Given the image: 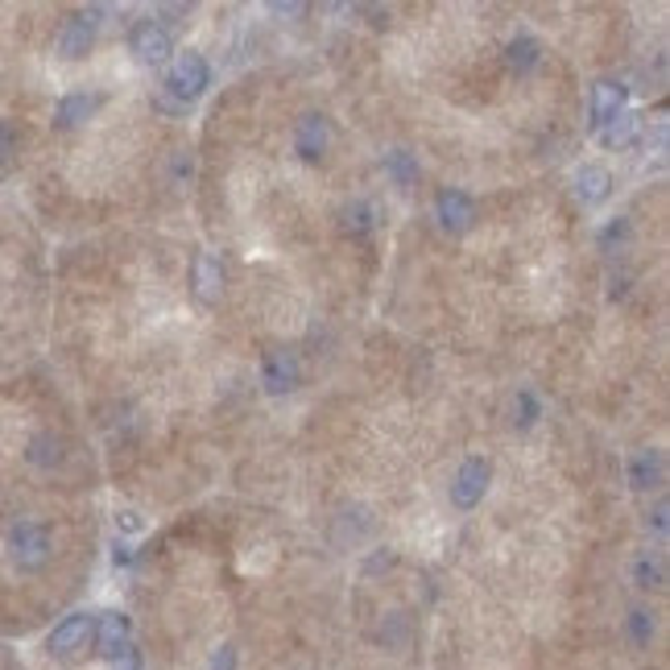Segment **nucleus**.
Wrapping results in <instances>:
<instances>
[{
    "mask_svg": "<svg viewBox=\"0 0 670 670\" xmlns=\"http://www.w3.org/2000/svg\"><path fill=\"white\" fill-rule=\"evenodd\" d=\"M435 215H439L443 232L463 236V232L476 228V199L460 187H443L439 195H435Z\"/></svg>",
    "mask_w": 670,
    "mask_h": 670,
    "instance_id": "obj_6",
    "label": "nucleus"
},
{
    "mask_svg": "<svg viewBox=\"0 0 670 670\" xmlns=\"http://www.w3.org/2000/svg\"><path fill=\"white\" fill-rule=\"evenodd\" d=\"M332 146V125H327V116L323 112H307L298 125H294V153L302 158V162H319L323 153Z\"/></svg>",
    "mask_w": 670,
    "mask_h": 670,
    "instance_id": "obj_9",
    "label": "nucleus"
},
{
    "mask_svg": "<svg viewBox=\"0 0 670 670\" xmlns=\"http://www.w3.org/2000/svg\"><path fill=\"white\" fill-rule=\"evenodd\" d=\"M505 63H509L513 75H530V71H538V66H543V42L530 38V34H518L513 42L505 46Z\"/></svg>",
    "mask_w": 670,
    "mask_h": 670,
    "instance_id": "obj_17",
    "label": "nucleus"
},
{
    "mask_svg": "<svg viewBox=\"0 0 670 670\" xmlns=\"http://www.w3.org/2000/svg\"><path fill=\"white\" fill-rule=\"evenodd\" d=\"M208 84H211L208 59H203L199 50H183V54L170 63L166 79H162V96L178 100L183 108H190L203 91H208Z\"/></svg>",
    "mask_w": 670,
    "mask_h": 670,
    "instance_id": "obj_2",
    "label": "nucleus"
},
{
    "mask_svg": "<svg viewBox=\"0 0 670 670\" xmlns=\"http://www.w3.org/2000/svg\"><path fill=\"white\" fill-rule=\"evenodd\" d=\"M667 513H670L667 501L654 505V518H649V525H654V534H658V538H667Z\"/></svg>",
    "mask_w": 670,
    "mask_h": 670,
    "instance_id": "obj_29",
    "label": "nucleus"
},
{
    "mask_svg": "<svg viewBox=\"0 0 670 670\" xmlns=\"http://www.w3.org/2000/svg\"><path fill=\"white\" fill-rule=\"evenodd\" d=\"M538 419H543V406L534 398V389H518V398H513V422H518L522 431H530Z\"/></svg>",
    "mask_w": 670,
    "mask_h": 670,
    "instance_id": "obj_23",
    "label": "nucleus"
},
{
    "mask_svg": "<svg viewBox=\"0 0 670 670\" xmlns=\"http://www.w3.org/2000/svg\"><path fill=\"white\" fill-rule=\"evenodd\" d=\"M100 9H87V13H75V17H66L63 29H59V54H63L66 63H75V59H84L87 50L96 46V34H100Z\"/></svg>",
    "mask_w": 670,
    "mask_h": 670,
    "instance_id": "obj_7",
    "label": "nucleus"
},
{
    "mask_svg": "<svg viewBox=\"0 0 670 670\" xmlns=\"http://www.w3.org/2000/svg\"><path fill=\"white\" fill-rule=\"evenodd\" d=\"M575 195H580L584 208H600L612 195V174L605 166H584L575 174Z\"/></svg>",
    "mask_w": 670,
    "mask_h": 670,
    "instance_id": "obj_16",
    "label": "nucleus"
},
{
    "mask_svg": "<svg viewBox=\"0 0 670 670\" xmlns=\"http://www.w3.org/2000/svg\"><path fill=\"white\" fill-rule=\"evenodd\" d=\"M273 13H277V17H298L302 4H273Z\"/></svg>",
    "mask_w": 670,
    "mask_h": 670,
    "instance_id": "obj_30",
    "label": "nucleus"
},
{
    "mask_svg": "<svg viewBox=\"0 0 670 670\" xmlns=\"http://www.w3.org/2000/svg\"><path fill=\"white\" fill-rule=\"evenodd\" d=\"M112 670H141V649L128 646L121 658H112Z\"/></svg>",
    "mask_w": 670,
    "mask_h": 670,
    "instance_id": "obj_27",
    "label": "nucleus"
},
{
    "mask_svg": "<svg viewBox=\"0 0 670 670\" xmlns=\"http://www.w3.org/2000/svg\"><path fill=\"white\" fill-rule=\"evenodd\" d=\"M25 460L34 463V468H59V463L66 460V443L59 439V435H50V431H42V435L29 439Z\"/></svg>",
    "mask_w": 670,
    "mask_h": 670,
    "instance_id": "obj_18",
    "label": "nucleus"
},
{
    "mask_svg": "<svg viewBox=\"0 0 670 670\" xmlns=\"http://www.w3.org/2000/svg\"><path fill=\"white\" fill-rule=\"evenodd\" d=\"M4 550H9V563L17 567V571L34 575V571H42L50 563L54 543H50L46 522H38V518H17V522L9 525V534H4Z\"/></svg>",
    "mask_w": 670,
    "mask_h": 670,
    "instance_id": "obj_1",
    "label": "nucleus"
},
{
    "mask_svg": "<svg viewBox=\"0 0 670 670\" xmlns=\"http://www.w3.org/2000/svg\"><path fill=\"white\" fill-rule=\"evenodd\" d=\"M654 633H658V617L649 612V608H629V617H625V637L633 642L637 649H646L649 642H654Z\"/></svg>",
    "mask_w": 670,
    "mask_h": 670,
    "instance_id": "obj_22",
    "label": "nucleus"
},
{
    "mask_svg": "<svg viewBox=\"0 0 670 670\" xmlns=\"http://www.w3.org/2000/svg\"><path fill=\"white\" fill-rule=\"evenodd\" d=\"M211 670H236V646H220L211 654Z\"/></svg>",
    "mask_w": 670,
    "mask_h": 670,
    "instance_id": "obj_26",
    "label": "nucleus"
},
{
    "mask_svg": "<svg viewBox=\"0 0 670 670\" xmlns=\"http://www.w3.org/2000/svg\"><path fill=\"white\" fill-rule=\"evenodd\" d=\"M381 170H385V178L394 183L398 190H410L414 183H419V158L410 153V149H385V158H381Z\"/></svg>",
    "mask_w": 670,
    "mask_h": 670,
    "instance_id": "obj_15",
    "label": "nucleus"
},
{
    "mask_svg": "<svg viewBox=\"0 0 670 670\" xmlns=\"http://www.w3.org/2000/svg\"><path fill=\"white\" fill-rule=\"evenodd\" d=\"M91 642H96V649L104 654L108 662L121 658V654L133 646V625H128L125 612H100V617H96V637H91Z\"/></svg>",
    "mask_w": 670,
    "mask_h": 670,
    "instance_id": "obj_10",
    "label": "nucleus"
},
{
    "mask_svg": "<svg viewBox=\"0 0 670 670\" xmlns=\"http://www.w3.org/2000/svg\"><path fill=\"white\" fill-rule=\"evenodd\" d=\"M662 481H667V456L658 447H642L629 460V488L649 493V488H662Z\"/></svg>",
    "mask_w": 670,
    "mask_h": 670,
    "instance_id": "obj_12",
    "label": "nucleus"
},
{
    "mask_svg": "<svg viewBox=\"0 0 670 670\" xmlns=\"http://www.w3.org/2000/svg\"><path fill=\"white\" fill-rule=\"evenodd\" d=\"M633 584L642 592H662L667 587V563L662 555H637L633 559Z\"/></svg>",
    "mask_w": 670,
    "mask_h": 670,
    "instance_id": "obj_21",
    "label": "nucleus"
},
{
    "mask_svg": "<svg viewBox=\"0 0 670 670\" xmlns=\"http://www.w3.org/2000/svg\"><path fill=\"white\" fill-rule=\"evenodd\" d=\"M96 108H100V96H91V91H71V96H63L59 108H54V125L79 128L84 121L96 116Z\"/></svg>",
    "mask_w": 670,
    "mask_h": 670,
    "instance_id": "obj_14",
    "label": "nucleus"
},
{
    "mask_svg": "<svg viewBox=\"0 0 670 670\" xmlns=\"http://www.w3.org/2000/svg\"><path fill=\"white\" fill-rule=\"evenodd\" d=\"M128 50H133V59L146 66H162L174 54V34H170V25L162 17H146V22L133 25V34H128Z\"/></svg>",
    "mask_w": 670,
    "mask_h": 670,
    "instance_id": "obj_3",
    "label": "nucleus"
},
{
    "mask_svg": "<svg viewBox=\"0 0 670 670\" xmlns=\"http://www.w3.org/2000/svg\"><path fill=\"white\" fill-rule=\"evenodd\" d=\"M642 133V116L637 112H621L612 125H605L600 128V146H608V149H625V146H633V137Z\"/></svg>",
    "mask_w": 670,
    "mask_h": 670,
    "instance_id": "obj_20",
    "label": "nucleus"
},
{
    "mask_svg": "<svg viewBox=\"0 0 670 670\" xmlns=\"http://www.w3.org/2000/svg\"><path fill=\"white\" fill-rule=\"evenodd\" d=\"M625 236H629V220H617V224H608V228L600 232V245H605V249H612V245H621Z\"/></svg>",
    "mask_w": 670,
    "mask_h": 670,
    "instance_id": "obj_25",
    "label": "nucleus"
},
{
    "mask_svg": "<svg viewBox=\"0 0 670 670\" xmlns=\"http://www.w3.org/2000/svg\"><path fill=\"white\" fill-rule=\"evenodd\" d=\"M488 481H493V468L488 460H463L456 481H451V505L456 509H476L488 493Z\"/></svg>",
    "mask_w": 670,
    "mask_h": 670,
    "instance_id": "obj_8",
    "label": "nucleus"
},
{
    "mask_svg": "<svg viewBox=\"0 0 670 670\" xmlns=\"http://www.w3.org/2000/svg\"><path fill=\"white\" fill-rule=\"evenodd\" d=\"M298 381H302V364H298V357H294L290 348H273V352H265V360H261V385H265L270 398L294 394Z\"/></svg>",
    "mask_w": 670,
    "mask_h": 670,
    "instance_id": "obj_4",
    "label": "nucleus"
},
{
    "mask_svg": "<svg viewBox=\"0 0 670 670\" xmlns=\"http://www.w3.org/2000/svg\"><path fill=\"white\" fill-rule=\"evenodd\" d=\"M116 525H121L125 534H137L146 522H141V513H137V509H121V513H116Z\"/></svg>",
    "mask_w": 670,
    "mask_h": 670,
    "instance_id": "obj_28",
    "label": "nucleus"
},
{
    "mask_svg": "<svg viewBox=\"0 0 670 670\" xmlns=\"http://www.w3.org/2000/svg\"><path fill=\"white\" fill-rule=\"evenodd\" d=\"M91 637H96V617H91V612H71V617H63V621L54 625V633L46 637V649H50L54 658H75L79 649H87Z\"/></svg>",
    "mask_w": 670,
    "mask_h": 670,
    "instance_id": "obj_5",
    "label": "nucleus"
},
{
    "mask_svg": "<svg viewBox=\"0 0 670 670\" xmlns=\"http://www.w3.org/2000/svg\"><path fill=\"white\" fill-rule=\"evenodd\" d=\"M13 153H17V137H13V128L0 121V174L9 170V162H13Z\"/></svg>",
    "mask_w": 670,
    "mask_h": 670,
    "instance_id": "obj_24",
    "label": "nucleus"
},
{
    "mask_svg": "<svg viewBox=\"0 0 670 670\" xmlns=\"http://www.w3.org/2000/svg\"><path fill=\"white\" fill-rule=\"evenodd\" d=\"M190 282H195V298L199 302H220L224 298V261L215 252H199L195 257V270H190Z\"/></svg>",
    "mask_w": 670,
    "mask_h": 670,
    "instance_id": "obj_11",
    "label": "nucleus"
},
{
    "mask_svg": "<svg viewBox=\"0 0 670 670\" xmlns=\"http://www.w3.org/2000/svg\"><path fill=\"white\" fill-rule=\"evenodd\" d=\"M587 112H592V128H596V133L605 125H612V121L625 112V87L612 84V79H600V84L592 87V104H587Z\"/></svg>",
    "mask_w": 670,
    "mask_h": 670,
    "instance_id": "obj_13",
    "label": "nucleus"
},
{
    "mask_svg": "<svg viewBox=\"0 0 670 670\" xmlns=\"http://www.w3.org/2000/svg\"><path fill=\"white\" fill-rule=\"evenodd\" d=\"M339 228L348 232V236H369V232L377 228V208H373L369 199L344 203V211H339Z\"/></svg>",
    "mask_w": 670,
    "mask_h": 670,
    "instance_id": "obj_19",
    "label": "nucleus"
}]
</instances>
